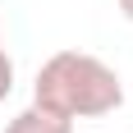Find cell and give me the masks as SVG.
Instances as JSON below:
<instances>
[{"mask_svg": "<svg viewBox=\"0 0 133 133\" xmlns=\"http://www.w3.org/2000/svg\"><path fill=\"white\" fill-rule=\"evenodd\" d=\"M119 14H124V18L133 23V0H119Z\"/></svg>", "mask_w": 133, "mask_h": 133, "instance_id": "obj_4", "label": "cell"}, {"mask_svg": "<svg viewBox=\"0 0 133 133\" xmlns=\"http://www.w3.org/2000/svg\"><path fill=\"white\" fill-rule=\"evenodd\" d=\"M32 106L51 110V115H64V119H101V115L124 106V83L101 55L55 51L37 69Z\"/></svg>", "mask_w": 133, "mask_h": 133, "instance_id": "obj_1", "label": "cell"}, {"mask_svg": "<svg viewBox=\"0 0 133 133\" xmlns=\"http://www.w3.org/2000/svg\"><path fill=\"white\" fill-rule=\"evenodd\" d=\"M5 133H74V119L51 115V110H41V106H28V110H18L5 124Z\"/></svg>", "mask_w": 133, "mask_h": 133, "instance_id": "obj_2", "label": "cell"}, {"mask_svg": "<svg viewBox=\"0 0 133 133\" xmlns=\"http://www.w3.org/2000/svg\"><path fill=\"white\" fill-rule=\"evenodd\" d=\"M14 92V60L5 55V46H0V101Z\"/></svg>", "mask_w": 133, "mask_h": 133, "instance_id": "obj_3", "label": "cell"}]
</instances>
